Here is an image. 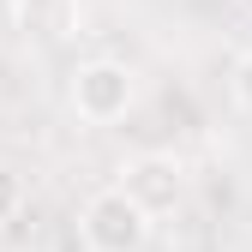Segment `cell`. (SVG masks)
<instances>
[{
    "instance_id": "1",
    "label": "cell",
    "mask_w": 252,
    "mask_h": 252,
    "mask_svg": "<svg viewBox=\"0 0 252 252\" xmlns=\"http://www.w3.org/2000/svg\"><path fill=\"white\" fill-rule=\"evenodd\" d=\"M150 228H156V216L126 192L120 180L102 186V192L78 210V246L84 252H144Z\"/></svg>"
},
{
    "instance_id": "2",
    "label": "cell",
    "mask_w": 252,
    "mask_h": 252,
    "mask_svg": "<svg viewBox=\"0 0 252 252\" xmlns=\"http://www.w3.org/2000/svg\"><path fill=\"white\" fill-rule=\"evenodd\" d=\"M132 96H138L132 66H120V60H78V66H72L66 102H72V114L84 126H114V120H126Z\"/></svg>"
},
{
    "instance_id": "3",
    "label": "cell",
    "mask_w": 252,
    "mask_h": 252,
    "mask_svg": "<svg viewBox=\"0 0 252 252\" xmlns=\"http://www.w3.org/2000/svg\"><path fill=\"white\" fill-rule=\"evenodd\" d=\"M120 186H126L150 216H168V210L186 198V168H180V156L150 150V156H132V162L120 168Z\"/></svg>"
},
{
    "instance_id": "4",
    "label": "cell",
    "mask_w": 252,
    "mask_h": 252,
    "mask_svg": "<svg viewBox=\"0 0 252 252\" xmlns=\"http://www.w3.org/2000/svg\"><path fill=\"white\" fill-rule=\"evenodd\" d=\"M18 210H24V174L12 162H0V222H12Z\"/></svg>"
},
{
    "instance_id": "5",
    "label": "cell",
    "mask_w": 252,
    "mask_h": 252,
    "mask_svg": "<svg viewBox=\"0 0 252 252\" xmlns=\"http://www.w3.org/2000/svg\"><path fill=\"white\" fill-rule=\"evenodd\" d=\"M228 96H234V108L252 120V54H240L234 60V78H228Z\"/></svg>"
}]
</instances>
